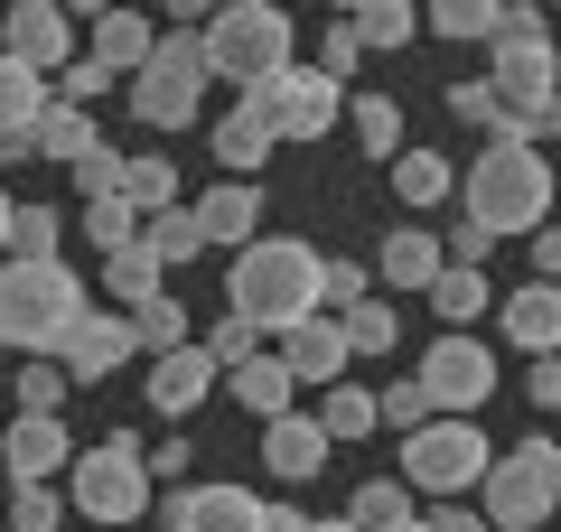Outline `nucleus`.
I'll return each mask as SVG.
<instances>
[{"label": "nucleus", "instance_id": "obj_1", "mask_svg": "<svg viewBox=\"0 0 561 532\" xmlns=\"http://www.w3.org/2000/svg\"><path fill=\"white\" fill-rule=\"evenodd\" d=\"M319 280H328V253H309L300 234H253L234 253V271H225V299L262 336H280V327H300V317H319Z\"/></svg>", "mask_w": 561, "mask_h": 532}, {"label": "nucleus", "instance_id": "obj_2", "mask_svg": "<svg viewBox=\"0 0 561 532\" xmlns=\"http://www.w3.org/2000/svg\"><path fill=\"white\" fill-rule=\"evenodd\" d=\"M468 224L486 234H542V206H552V159L534 140H486L468 159V187H459Z\"/></svg>", "mask_w": 561, "mask_h": 532}, {"label": "nucleus", "instance_id": "obj_3", "mask_svg": "<svg viewBox=\"0 0 561 532\" xmlns=\"http://www.w3.org/2000/svg\"><path fill=\"white\" fill-rule=\"evenodd\" d=\"M84 317V280L66 262H0V346L10 355H57L66 327Z\"/></svg>", "mask_w": 561, "mask_h": 532}, {"label": "nucleus", "instance_id": "obj_4", "mask_svg": "<svg viewBox=\"0 0 561 532\" xmlns=\"http://www.w3.org/2000/svg\"><path fill=\"white\" fill-rule=\"evenodd\" d=\"M140 449H150L140 430H113L103 449H84L76 467H66V505H76L84 523H103V532L140 523V513H150V458Z\"/></svg>", "mask_w": 561, "mask_h": 532}, {"label": "nucleus", "instance_id": "obj_5", "mask_svg": "<svg viewBox=\"0 0 561 532\" xmlns=\"http://www.w3.org/2000/svg\"><path fill=\"white\" fill-rule=\"evenodd\" d=\"M206 84H216V66H206V38H197V28H160L150 66H140L122 94H131V122H150V131H179V122H197Z\"/></svg>", "mask_w": 561, "mask_h": 532}, {"label": "nucleus", "instance_id": "obj_6", "mask_svg": "<svg viewBox=\"0 0 561 532\" xmlns=\"http://www.w3.org/2000/svg\"><path fill=\"white\" fill-rule=\"evenodd\" d=\"M486 467H496V449H486L478 412H440L402 439V486L412 495H478Z\"/></svg>", "mask_w": 561, "mask_h": 532}, {"label": "nucleus", "instance_id": "obj_7", "mask_svg": "<svg viewBox=\"0 0 561 532\" xmlns=\"http://www.w3.org/2000/svg\"><path fill=\"white\" fill-rule=\"evenodd\" d=\"M197 38H206V66H216L234 94H253L262 76L290 66V10H272V0H234V10H216Z\"/></svg>", "mask_w": 561, "mask_h": 532}, {"label": "nucleus", "instance_id": "obj_8", "mask_svg": "<svg viewBox=\"0 0 561 532\" xmlns=\"http://www.w3.org/2000/svg\"><path fill=\"white\" fill-rule=\"evenodd\" d=\"M478 513L496 532H542V513H561V439L534 430L524 449H505L478 486Z\"/></svg>", "mask_w": 561, "mask_h": 532}, {"label": "nucleus", "instance_id": "obj_9", "mask_svg": "<svg viewBox=\"0 0 561 532\" xmlns=\"http://www.w3.org/2000/svg\"><path fill=\"white\" fill-rule=\"evenodd\" d=\"M234 103H253L280 140H319V131L346 122V84H328L319 66H280V76H262L253 94H234Z\"/></svg>", "mask_w": 561, "mask_h": 532}, {"label": "nucleus", "instance_id": "obj_10", "mask_svg": "<svg viewBox=\"0 0 561 532\" xmlns=\"http://www.w3.org/2000/svg\"><path fill=\"white\" fill-rule=\"evenodd\" d=\"M421 393H431V412H486L496 402V346H478V327H449L440 346H421Z\"/></svg>", "mask_w": 561, "mask_h": 532}, {"label": "nucleus", "instance_id": "obj_11", "mask_svg": "<svg viewBox=\"0 0 561 532\" xmlns=\"http://www.w3.org/2000/svg\"><path fill=\"white\" fill-rule=\"evenodd\" d=\"M0 38H10V57H20V66H38L47 84H57L66 57H84V47H76V10H66V0H10V28H0Z\"/></svg>", "mask_w": 561, "mask_h": 532}, {"label": "nucleus", "instance_id": "obj_12", "mask_svg": "<svg viewBox=\"0 0 561 532\" xmlns=\"http://www.w3.org/2000/svg\"><path fill=\"white\" fill-rule=\"evenodd\" d=\"M346 317L337 309H319V317H300V327H280V365L300 374V393H328V383H346Z\"/></svg>", "mask_w": 561, "mask_h": 532}, {"label": "nucleus", "instance_id": "obj_13", "mask_svg": "<svg viewBox=\"0 0 561 532\" xmlns=\"http://www.w3.org/2000/svg\"><path fill=\"white\" fill-rule=\"evenodd\" d=\"M328 458H337V439H328L319 412H280V420H262V467H272L280 486H309Z\"/></svg>", "mask_w": 561, "mask_h": 532}, {"label": "nucleus", "instance_id": "obj_14", "mask_svg": "<svg viewBox=\"0 0 561 532\" xmlns=\"http://www.w3.org/2000/svg\"><path fill=\"white\" fill-rule=\"evenodd\" d=\"M131 355H140V336H131V317H94V309H84L76 327H66V346H57V365H66V374H76V383H113L122 365H131Z\"/></svg>", "mask_w": 561, "mask_h": 532}, {"label": "nucleus", "instance_id": "obj_15", "mask_svg": "<svg viewBox=\"0 0 561 532\" xmlns=\"http://www.w3.org/2000/svg\"><path fill=\"white\" fill-rule=\"evenodd\" d=\"M486 84H496L515 113H534V103H552L561 94V38H542V47H486Z\"/></svg>", "mask_w": 561, "mask_h": 532}, {"label": "nucleus", "instance_id": "obj_16", "mask_svg": "<svg viewBox=\"0 0 561 532\" xmlns=\"http://www.w3.org/2000/svg\"><path fill=\"white\" fill-rule=\"evenodd\" d=\"M169 532H272V505L243 486H187L169 495Z\"/></svg>", "mask_w": 561, "mask_h": 532}, {"label": "nucleus", "instance_id": "obj_17", "mask_svg": "<svg viewBox=\"0 0 561 532\" xmlns=\"http://www.w3.org/2000/svg\"><path fill=\"white\" fill-rule=\"evenodd\" d=\"M216 374H225V365L206 355V336H197V346H169V355H150V412H160V420H187L206 393H216Z\"/></svg>", "mask_w": 561, "mask_h": 532}, {"label": "nucleus", "instance_id": "obj_18", "mask_svg": "<svg viewBox=\"0 0 561 532\" xmlns=\"http://www.w3.org/2000/svg\"><path fill=\"white\" fill-rule=\"evenodd\" d=\"M0 467H10V476H66V467H76L66 420L57 412H20L10 430H0Z\"/></svg>", "mask_w": 561, "mask_h": 532}, {"label": "nucleus", "instance_id": "obj_19", "mask_svg": "<svg viewBox=\"0 0 561 532\" xmlns=\"http://www.w3.org/2000/svg\"><path fill=\"white\" fill-rule=\"evenodd\" d=\"M496 327L524 355H561V280H524L515 299H496Z\"/></svg>", "mask_w": 561, "mask_h": 532}, {"label": "nucleus", "instance_id": "obj_20", "mask_svg": "<svg viewBox=\"0 0 561 532\" xmlns=\"http://www.w3.org/2000/svg\"><path fill=\"white\" fill-rule=\"evenodd\" d=\"M197 224H206V243L243 253V243L262 234V187H253V177H225V187H206V197H197Z\"/></svg>", "mask_w": 561, "mask_h": 532}, {"label": "nucleus", "instance_id": "obj_21", "mask_svg": "<svg viewBox=\"0 0 561 532\" xmlns=\"http://www.w3.org/2000/svg\"><path fill=\"white\" fill-rule=\"evenodd\" d=\"M225 383H234V402H243L253 420H280V412H300V374L280 365V346H262L253 365H234Z\"/></svg>", "mask_w": 561, "mask_h": 532}, {"label": "nucleus", "instance_id": "obj_22", "mask_svg": "<svg viewBox=\"0 0 561 532\" xmlns=\"http://www.w3.org/2000/svg\"><path fill=\"white\" fill-rule=\"evenodd\" d=\"M272 150H280V131L253 113V103H234V113L216 122V159H225V177H262V169H272Z\"/></svg>", "mask_w": 561, "mask_h": 532}, {"label": "nucleus", "instance_id": "obj_23", "mask_svg": "<svg viewBox=\"0 0 561 532\" xmlns=\"http://www.w3.org/2000/svg\"><path fill=\"white\" fill-rule=\"evenodd\" d=\"M393 290H431V280L449 271V243L440 234H421V224H402V234H383V262H375Z\"/></svg>", "mask_w": 561, "mask_h": 532}, {"label": "nucleus", "instance_id": "obj_24", "mask_svg": "<svg viewBox=\"0 0 561 532\" xmlns=\"http://www.w3.org/2000/svg\"><path fill=\"white\" fill-rule=\"evenodd\" d=\"M150 47H160V28L140 20V10H103V20H94V57L113 66L122 84H131L140 66H150Z\"/></svg>", "mask_w": 561, "mask_h": 532}, {"label": "nucleus", "instance_id": "obj_25", "mask_svg": "<svg viewBox=\"0 0 561 532\" xmlns=\"http://www.w3.org/2000/svg\"><path fill=\"white\" fill-rule=\"evenodd\" d=\"M84 150H103V122L94 113H84V103H47V113H38V159H66V169H76V159Z\"/></svg>", "mask_w": 561, "mask_h": 532}, {"label": "nucleus", "instance_id": "obj_26", "mask_svg": "<svg viewBox=\"0 0 561 532\" xmlns=\"http://www.w3.org/2000/svg\"><path fill=\"white\" fill-rule=\"evenodd\" d=\"M103 290H113L122 309H140V299L169 290V262L150 253V243H122V253H103Z\"/></svg>", "mask_w": 561, "mask_h": 532}, {"label": "nucleus", "instance_id": "obj_27", "mask_svg": "<svg viewBox=\"0 0 561 532\" xmlns=\"http://www.w3.org/2000/svg\"><path fill=\"white\" fill-rule=\"evenodd\" d=\"M431 309H440V327H478V317L496 309V290H486L478 262H449V271L431 280Z\"/></svg>", "mask_w": 561, "mask_h": 532}, {"label": "nucleus", "instance_id": "obj_28", "mask_svg": "<svg viewBox=\"0 0 561 532\" xmlns=\"http://www.w3.org/2000/svg\"><path fill=\"white\" fill-rule=\"evenodd\" d=\"M505 20V0H421V28L431 38H459V47H486Z\"/></svg>", "mask_w": 561, "mask_h": 532}, {"label": "nucleus", "instance_id": "obj_29", "mask_svg": "<svg viewBox=\"0 0 561 532\" xmlns=\"http://www.w3.org/2000/svg\"><path fill=\"white\" fill-rule=\"evenodd\" d=\"M393 197L402 206H449V197H459V169H449L440 150H402L393 159Z\"/></svg>", "mask_w": 561, "mask_h": 532}, {"label": "nucleus", "instance_id": "obj_30", "mask_svg": "<svg viewBox=\"0 0 561 532\" xmlns=\"http://www.w3.org/2000/svg\"><path fill=\"white\" fill-rule=\"evenodd\" d=\"M319 420H328V439H337V449H356V439L383 430V402L356 393V383H328V393H319Z\"/></svg>", "mask_w": 561, "mask_h": 532}, {"label": "nucleus", "instance_id": "obj_31", "mask_svg": "<svg viewBox=\"0 0 561 532\" xmlns=\"http://www.w3.org/2000/svg\"><path fill=\"white\" fill-rule=\"evenodd\" d=\"M346 131H356L365 159H402V103L393 94H356L346 103Z\"/></svg>", "mask_w": 561, "mask_h": 532}, {"label": "nucleus", "instance_id": "obj_32", "mask_svg": "<svg viewBox=\"0 0 561 532\" xmlns=\"http://www.w3.org/2000/svg\"><path fill=\"white\" fill-rule=\"evenodd\" d=\"M140 243H150L169 271H179V262H197V253H216V243H206V224H197V206H160V216L140 224Z\"/></svg>", "mask_w": 561, "mask_h": 532}, {"label": "nucleus", "instance_id": "obj_33", "mask_svg": "<svg viewBox=\"0 0 561 532\" xmlns=\"http://www.w3.org/2000/svg\"><path fill=\"white\" fill-rule=\"evenodd\" d=\"M10 532H66L57 476H10Z\"/></svg>", "mask_w": 561, "mask_h": 532}, {"label": "nucleus", "instance_id": "obj_34", "mask_svg": "<svg viewBox=\"0 0 561 532\" xmlns=\"http://www.w3.org/2000/svg\"><path fill=\"white\" fill-rule=\"evenodd\" d=\"M122 197H131L140 216L179 206V197H187V187H179V159H169V150H140V159H131V177H122Z\"/></svg>", "mask_w": 561, "mask_h": 532}, {"label": "nucleus", "instance_id": "obj_35", "mask_svg": "<svg viewBox=\"0 0 561 532\" xmlns=\"http://www.w3.org/2000/svg\"><path fill=\"white\" fill-rule=\"evenodd\" d=\"M47 103H57V84H47L38 66H20L10 47H0V122H38Z\"/></svg>", "mask_w": 561, "mask_h": 532}, {"label": "nucleus", "instance_id": "obj_36", "mask_svg": "<svg viewBox=\"0 0 561 532\" xmlns=\"http://www.w3.org/2000/svg\"><path fill=\"white\" fill-rule=\"evenodd\" d=\"M449 113H459L468 131H486V140H515V103H505L486 76L478 84H449Z\"/></svg>", "mask_w": 561, "mask_h": 532}, {"label": "nucleus", "instance_id": "obj_37", "mask_svg": "<svg viewBox=\"0 0 561 532\" xmlns=\"http://www.w3.org/2000/svg\"><path fill=\"white\" fill-rule=\"evenodd\" d=\"M131 336L150 355H169V346H197V327H187V309H179V290H160V299H140L131 309Z\"/></svg>", "mask_w": 561, "mask_h": 532}, {"label": "nucleus", "instance_id": "obj_38", "mask_svg": "<svg viewBox=\"0 0 561 532\" xmlns=\"http://www.w3.org/2000/svg\"><path fill=\"white\" fill-rule=\"evenodd\" d=\"M346 523H356V532H393V523H412V486H393V476H365L356 505H346Z\"/></svg>", "mask_w": 561, "mask_h": 532}, {"label": "nucleus", "instance_id": "obj_39", "mask_svg": "<svg viewBox=\"0 0 561 532\" xmlns=\"http://www.w3.org/2000/svg\"><path fill=\"white\" fill-rule=\"evenodd\" d=\"M140 224H150V216H140L131 197H94V206H84V243H94V253H122V243H140Z\"/></svg>", "mask_w": 561, "mask_h": 532}, {"label": "nucleus", "instance_id": "obj_40", "mask_svg": "<svg viewBox=\"0 0 561 532\" xmlns=\"http://www.w3.org/2000/svg\"><path fill=\"white\" fill-rule=\"evenodd\" d=\"M365 57H375V47H365L356 20H328V28H319V76H328V84H356Z\"/></svg>", "mask_w": 561, "mask_h": 532}, {"label": "nucleus", "instance_id": "obj_41", "mask_svg": "<svg viewBox=\"0 0 561 532\" xmlns=\"http://www.w3.org/2000/svg\"><path fill=\"white\" fill-rule=\"evenodd\" d=\"M356 28H365V47H412L421 38V10H412V0H365Z\"/></svg>", "mask_w": 561, "mask_h": 532}, {"label": "nucleus", "instance_id": "obj_42", "mask_svg": "<svg viewBox=\"0 0 561 532\" xmlns=\"http://www.w3.org/2000/svg\"><path fill=\"white\" fill-rule=\"evenodd\" d=\"M66 383H76V374H66L57 355H20V412H57Z\"/></svg>", "mask_w": 561, "mask_h": 532}, {"label": "nucleus", "instance_id": "obj_43", "mask_svg": "<svg viewBox=\"0 0 561 532\" xmlns=\"http://www.w3.org/2000/svg\"><path fill=\"white\" fill-rule=\"evenodd\" d=\"M57 234H66L57 206H20V224H10V253H20V262H57Z\"/></svg>", "mask_w": 561, "mask_h": 532}, {"label": "nucleus", "instance_id": "obj_44", "mask_svg": "<svg viewBox=\"0 0 561 532\" xmlns=\"http://www.w3.org/2000/svg\"><path fill=\"white\" fill-rule=\"evenodd\" d=\"M113 84H122V76H113V66L94 57V47H84V57H66V66H57V94H66V103H84V113H94V103L113 94Z\"/></svg>", "mask_w": 561, "mask_h": 532}, {"label": "nucleus", "instance_id": "obj_45", "mask_svg": "<svg viewBox=\"0 0 561 532\" xmlns=\"http://www.w3.org/2000/svg\"><path fill=\"white\" fill-rule=\"evenodd\" d=\"M346 346H356V355H393L402 346L393 309H383V299H356V309H346Z\"/></svg>", "mask_w": 561, "mask_h": 532}, {"label": "nucleus", "instance_id": "obj_46", "mask_svg": "<svg viewBox=\"0 0 561 532\" xmlns=\"http://www.w3.org/2000/svg\"><path fill=\"white\" fill-rule=\"evenodd\" d=\"M66 177H76V197L94 206V197H122V177H131V159H122V150H84V159H76Z\"/></svg>", "mask_w": 561, "mask_h": 532}, {"label": "nucleus", "instance_id": "obj_47", "mask_svg": "<svg viewBox=\"0 0 561 532\" xmlns=\"http://www.w3.org/2000/svg\"><path fill=\"white\" fill-rule=\"evenodd\" d=\"M383 430H402V439H412L421 430V420H440V412H431V393H421V374H402V383H383Z\"/></svg>", "mask_w": 561, "mask_h": 532}, {"label": "nucleus", "instance_id": "obj_48", "mask_svg": "<svg viewBox=\"0 0 561 532\" xmlns=\"http://www.w3.org/2000/svg\"><path fill=\"white\" fill-rule=\"evenodd\" d=\"M356 299H375V271H365V262H337V253H328V280H319V309H356Z\"/></svg>", "mask_w": 561, "mask_h": 532}, {"label": "nucleus", "instance_id": "obj_49", "mask_svg": "<svg viewBox=\"0 0 561 532\" xmlns=\"http://www.w3.org/2000/svg\"><path fill=\"white\" fill-rule=\"evenodd\" d=\"M206 355L234 374V365H253V355H262V327H253V317H225V327H206Z\"/></svg>", "mask_w": 561, "mask_h": 532}, {"label": "nucleus", "instance_id": "obj_50", "mask_svg": "<svg viewBox=\"0 0 561 532\" xmlns=\"http://www.w3.org/2000/svg\"><path fill=\"white\" fill-rule=\"evenodd\" d=\"M140 458H150V476H169V486H179V476L197 467V449H187L179 430H169V439H150V449H140Z\"/></svg>", "mask_w": 561, "mask_h": 532}, {"label": "nucleus", "instance_id": "obj_51", "mask_svg": "<svg viewBox=\"0 0 561 532\" xmlns=\"http://www.w3.org/2000/svg\"><path fill=\"white\" fill-rule=\"evenodd\" d=\"M38 159V122H0V169H28Z\"/></svg>", "mask_w": 561, "mask_h": 532}, {"label": "nucleus", "instance_id": "obj_52", "mask_svg": "<svg viewBox=\"0 0 561 532\" xmlns=\"http://www.w3.org/2000/svg\"><path fill=\"white\" fill-rule=\"evenodd\" d=\"M524 393H534V412H561V355H534V383Z\"/></svg>", "mask_w": 561, "mask_h": 532}, {"label": "nucleus", "instance_id": "obj_53", "mask_svg": "<svg viewBox=\"0 0 561 532\" xmlns=\"http://www.w3.org/2000/svg\"><path fill=\"white\" fill-rule=\"evenodd\" d=\"M486 253H496V234H486V224H468V216H459V234H449V262H478V271H486Z\"/></svg>", "mask_w": 561, "mask_h": 532}, {"label": "nucleus", "instance_id": "obj_54", "mask_svg": "<svg viewBox=\"0 0 561 532\" xmlns=\"http://www.w3.org/2000/svg\"><path fill=\"white\" fill-rule=\"evenodd\" d=\"M534 280H561V224H542V234H534Z\"/></svg>", "mask_w": 561, "mask_h": 532}, {"label": "nucleus", "instance_id": "obj_55", "mask_svg": "<svg viewBox=\"0 0 561 532\" xmlns=\"http://www.w3.org/2000/svg\"><path fill=\"white\" fill-rule=\"evenodd\" d=\"M216 10H234V0H169V20H197V28L216 20Z\"/></svg>", "mask_w": 561, "mask_h": 532}, {"label": "nucleus", "instance_id": "obj_56", "mask_svg": "<svg viewBox=\"0 0 561 532\" xmlns=\"http://www.w3.org/2000/svg\"><path fill=\"white\" fill-rule=\"evenodd\" d=\"M10 224H20V197L0 187V262H10Z\"/></svg>", "mask_w": 561, "mask_h": 532}, {"label": "nucleus", "instance_id": "obj_57", "mask_svg": "<svg viewBox=\"0 0 561 532\" xmlns=\"http://www.w3.org/2000/svg\"><path fill=\"white\" fill-rule=\"evenodd\" d=\"M272 532H309V513L300 505H272Z\"/></svg>", "mask_w": 561, "mask_h": 532}, {"label": "nucleus", "instance_id": "obj_58", "mask_svg": "<svg viewBox=\"0 0 561 532\" xmlns=\"http://www.w3.org/2000/svg\"><path fill=\"white\" fill-rule=\"evenodd\" d=\"M66 10H76V20H103V10H113V0H66Z\"/></svg>", "mask_w": 561, "mask_h": 532}, {"label": "nucleus", "instance_id": "obj_59", "mask_svg": "<svg viewBox=\"0 0 561 532\" xmlns=\"http://www.w3.org/2000/svg\"><path fill=\"white\" fill-rule=\"evenodd\" d=\"M309 10H337V20H356V10H365V0H309Z\"/></svg>", "mask_w": 561, "mask_h": 532}, {"label": "nucleus", "instance_id": "obj_60", "mask_svg": "<svg viewBox=\"0 0 561 532\" xmlns=\"http://www.w3.org/2000/svg\"><path fill=\"white\" fill-rule=\"evenodd\" d=\"M309 532H356V523H346V513H328V523H309Z\"/></svg>", "mask_w": 561, "mask_h": 532}, {"label": "nucleus", "instance_id": "obj_61", "mask_svg": "<svg viewBox=\"0 0 561 532\" xmlns=\"http://www.w3.org/2000/svg\"><path fill=\"white\" fill-rule=\"evenodd\" d=\"M393 532H440V523H431V513H412V523H393Z\"/></svg>", "mask_w": 561, "mask_h": 532}, {"label": "nucleus", "instance_id": "obj_62", "mask_svg": "<svg viewBox=\"0 0 561 532\" xmlns=\"http://www.w3.org/2000/svg\"><path fill=\"white\" fill-rule=\"evenodd\" d=\"M542 10H561V0H542Z\"/></svg>", "mask_w": 561, "mask_h": 532}]
</instances>
